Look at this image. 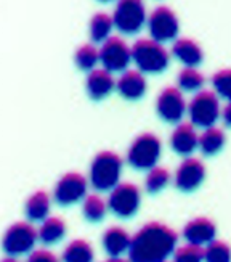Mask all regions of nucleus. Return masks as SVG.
I'll return each instance as SVG.
<instances>
[{
  "mask_svg": "<svg viewBox=\"0 0 231 262\" xmlns=\"http://www.w3.org/2000/svg\"><path fill=\"white\" fill-rule=\"evenodd\" d=\"M88 182L80 172H66L64 176L60 177L53 188V198L58 204L63 206H69L87 196V188Z\"/></svg>",
  "mask_w": 231,
  "mask_h": 262,
  "instance_id": "nucleus-12",
  "label": "nucleus"
},
{
  "mask_svg": "<svg viewBox=\"0 0 231 262\" xmlns=\"http://www.w3.org/2000/svg\"><path fill=\"white\" fill-rule=\"evenodd\" d=\"M100 2H109V0H100Z\"/></svg>",
  "mask_w": 231,
  "mask_h": 262,
  "instance_id": "nucleus-34",
  "label": "nucleus"
},
{
  "mask_svg": "<svg viewBox=\"0 0 231 262\" xmlns=\"http://www.w3.org/2000/svg\"><path fill=\"white\" fill-rule=\"evenodd\" d=\"M29 260L31 262H55L56 256L52 251H47V249H32L29 253Z\"/></svg>",
  "mask_w": 231,
  "mask_h": 262,
  "instance_id": "nucleus-32",
  "label": "nucleus"
},
{
  "mask_svg": "<svg viewBox=\"0 0 231 262\" xmlns=\"http://www.w3.org/2000/svg\"><path fill=\"white\" fill-rule=\"evenodd\" d=\"M114 26V18L112 15H108L105 11H98L94 16L90 18V25H88V32H90V39L95 43H103L109 36Z\"/></svg>",
  "mask_w": 231,
  "mask_h": 262,
  "instance_id": "nucleus-22",
  "label": "nucleus"
},
{
  "mask_svg": "<svg viewBox=\"0 0 231 262\" xmlns=\"http://www.w3.org/2000/svg\"><path fill=\"white\" fill-rule=\"evenodd\" d=\"M101 243L105 251L111 256V259H118L124 253H129L130 243H132V236L129 235L125 229L118 225L108 227L101 236Z\"/></svg>",
  "mask_w": 231,
  "mask_h": 262,
  "instance_id": "nucleus-18",
  "label": "nucleus"
},
{
  "mask_svg": "<svg viewBox=\"0 0 231 262\" xmlns=\"http://www.w3.org/2000/svg\"><path fill=\"white\" fill-rule=\"evenodd\" d=\"M122 158L115 151H100L91 159L88 180L97 191H111L121 182Z\"/></svg>",
  "mask_w": 231,
  "mask_h": 262,
  "instance_id": "nucleus-2",
  "label": "nucleus"
},
{
  "mask_svg": "<svg viewBox=\"0 0 231 262\" xmlns=\"http://www.w3.org/2000/svg\"><path fill=\"white\" fill-rule=\"evenodd\" d=\"M148 29L151 37L159 42H170L175 40L180 31V21L170 7L159 5L151 13L148 15Z\"/></svg>",
  "mask_w": 231,
  "mask_h": 262,
  "instance_id": "nucleus-10",
  "label": "nucleus"
},
{
  "mask_svg": "<svg viewBox=\"0 0 231 262\" xmlns=\"http://www.w3.org/2000/svg\"><path fill=\"white\" fill-rule=\"evenodd\" d=\"M205 179V164L199 158L187 156L175 170V187L181 191H194Z\"/></svg>",
  "mask_w": 231,
  "mask_h": 262,
  "instance_id": "nucleus-13",
  "label": "nucleus"
},
{
  "mask_svg": "<svg viewBox=\"0 0 231 262\" xmlns=\"http://www.w3.org/2000/svg\"><path fill=\"white\" fill-rule=\"evenodd\" d=\"M170 146L175 153L181 156H190L199 146V135L196 132L194 124L178 122L170 134Z\"/></svg>",
  "mask_w": 231,
  "mask_h": 262,
  "instance_id": "nucleus-14",
  "label": "nucleus"
},
{
  "mask_svg": "<svg viewBox=\"0 0 231 262\" xmlns=\"http://www.w3.org/2000/svg\"><path fill=\"white\" fill-rule=\"evenodd\" d=\"M76 64L84 71H91L95 70L97 64L101 63V56H100V49L95 47V43H82L80 47L76 50L74 55Z\"/></svg>",
  "mask_w": 231,
  "mask_h": 262,
  "instance_id": "nucleus-27",
  "label": "nucleus"
},
{
  "mask_svg": "<svg viewBox=\"0 0 231 262\" xmlns=\"http://www.w3.org/2000/svg\"><path fill=\"white\" fill-rule=\"evenodd\" d=\"M52 206V198L45 190H37L26 200L25 212L26 217L32 222H42L49 217Z\"/></svg>",
  "mask_w": 231,
  "mask_h": 262,
  "instance_id": "nucleus-20",
  "label": "nucleus"
},
{
  "mask_svg": "<svg viewBox=\"0 0 231 262\" xmlns=\"http://www.w3.org/2000/svg\"><path fill=\"white\" fill-rule=\"evenodd\" d=\"M101 64L112 73H122L129 70L133 61L132 47L121 36H109L100 47Z\"/></svg>",
  "mask_w": 231,
  "mask_h": 262,
  "instance_id": "nucleus-9",
  "label": "nucleus"
},
{
  "mask_svg": "<svg viewBox=\"0 0 231 262\" xmlns=\"http://www.w3.org/2000/svg\"><path fill=\"white\" fill-rule=\"evenodd\" d=\"M66 235V222L56 215H49L47 219L42 221L39 227V240L43 245H55L64 238Z\"/></svg>",
  "mask_w": 231,
  "mask_h": 262,
  "instance_id": "nucleus-21",
  "label": "nucleus"
},
{
  "mask_svg": "<svg viewBox=\"0 0 231 262\" xmlns=\"http://www.w3.org/2000/svg\"><path fill=\"white\" fill-rule=\"evenodd\" d=\"M109 209L108 201L98 193H90L82 200V212L85 219L90 222H98L105 217L106 211Z\"/></svg>",
  "mask_w": 231,
  "mask_h": 262,
  "instance_id": "nucleus-25",
  "label": "nucleus"
},
{
  "mask_svg": "<svg viewBox=\"0 0 231 262\" xmlns=\"http://www.w3.org/2000/svg\"><path fill=\"white\" fill-rule=\"evenodd\" d=\"M172 256L177 262H198L205 259V249L202 248V245L187 242V245L177 246Z\"/></svg>",
  "mask_w": 231,
  "mask_h": 262,
  "instance_id": "nucleus-29",
  "label": "nucleus"
},
{
  "mask_svg": "<svg viewBox=\"0 0 231 262\" xmlns=\"http://www.w3.org/2000/svg\"><path fill=\"white\" fill-rule=\"evenodd\" d=\"M205 260L211 262H228L231 260V248L223 240H214L205 245Z\"/></svg>",
  "mask_w": 231,
  "mask_h": 262,
  "instance_id": "nucleus-30",
  "label": "nucleus"
},
{
  "mask_svg": "<svg viewBox=\"0 0 231 262\" xmlns=\"http://www.w3.org/2000/svg\"><path fill=\"white\" fill-rule=\"evenodd\" d=\"M215 235H217V225L209 217H204V215L191 219L183 227V238L190 243L204 246L207 243H211L215 238Z\"/></svg>",
  "mask_w": 231,
  "mask_h": 262,
  "instance_id": "nucleus-16",
  "label": "nucleus"
},
{
  "mask_svg": "<svg viewBox=\"0 0 231 262\" xmlns=\"http://www.w3.org/2000/svg\"><path fill=\"white\" fill-rule=\"evenodd\" d=\"M114 73L103 68H95V70L88 71V76L85 79V87H87V94L90 98L94 100H101L108 97L112 90L115 89L118 81L112 76Z\"/></svg>",
  "mask_w": 231,
  "mask_h": 262,
  "instance_id": "nucleus-15",
  "label": "nucleus"
},
{
  "mask_svg": "<svg viewBox=\"0 0 231 262\" xmlns=\"http://www.w3.org/2000/svg\"><path fill=\"white\" fill-rule=\"evenodd\" d=\"M156 111L160 119L170 124H178L184 113L188 111V103L181 90L175 85H167L159 92L156 98Z\"/></svg>",
  "mask_w": 231,
  "mask_h": 262,
  "instance_id": "nucleus-11",
  "label": "nucleus"
},
{
  "mask_svg": "<svg viewBox=\"0 0 231 262\" xmlns=\"http://www.w3.org/2000/svg\"><path fill=\"white\" fill-rule=\"evenodd\" d=\"M212 87L220 95V98L231 101V68H223V70L214 73Z\"/></svg>",
  "mask_w": 231,
  "mask_h": 262,
  "instance_id": "nucleus-31",
  "label": "nucleus"
},
{
  "mask_svg": "<svg viewBox=\"0 0 231 262\" xmlns=\"http://www.w3.org/2000/svg\"><path fill=\"white\" fill-rule=\"evenodd\" d=\"M142 203V193L132 182H119L108 196V206L121 219H129L136 214Z\"/></svg>",
  "mask_w": 231,
  "mask_h": 262,
  "instance_id": "nucleus-8",
  "label": "nucleus"
},
{
  "mask_svg": "<svg viewBox=\"0 0 231 262\" xmlns=\"http://www.w3.org/2000/svg\"><path fill=\"white\" fill-rule=\"evenodd\" d=\"M188 115L196 127H211L222 116L220 95L215 90L201 89L188 103Z\"/></svg>",
  "mask_w": 231,
  "mask_h": 262,
  "instance_id": "nucleus-4",
  "label": "nucleus"
},
{
  "mask_svg": "<svg viewBox=\"0 0 231 262\" xmlns=\"http://www.w3.org/2000/svg\"><path fill=\"white\" fill-rule=\"evenodd\" d=\"M39 240V229L32 221H18L11 224L4 235V251L8 256H22L31 253Z\"/></svg>",
  "mask_w": 231,
  "mask_h": 262,
  "instance_id": "nucleus-6",
  "label": "nucleus"
},
{
  "mask_svg": "<svg viewBox=\"0 0 231 262\" xmlns=\"http://www.w3.org/2000/svg\"><path fill=\"white\" fill-rule=\"evenodd\" d=\"M170 170L164 166H154L148 169V174L145 177V187L149 193H157L163 190L170 182Z\"/></svg>",
  "mask_w": 231,
  "mask_h": 262,
  "instance_id": "nucleus-28",
  "label": "nucleus"
},
{
  "mask_svg": "<svg viewBox=\"0 0 231 262\" xmlns=\"http://www.w3.org/2000/svg\"><path fill=\"white\" fill-rule=\"evenodd\" d=\"M163 143L153 132H143L136 135L127 150V163L135 169H151L157 164Z\"/></svg>",
  "mask_w": 231,
  "mask_h": 262,
  "instance_id": "nucleus-5",
  "label": "nucleus"
},
{
  "mask_svg": "<svg viewBox=\"0 0 231 262\" xmlns=\"http://www.w3.org/2000/svg\"><path fill=\"white\" fill-rule=\"evenodd\" d=\"M132 56L138 70L149 74L163 73L170 61V53L164 47V42H159L153 37L135 40L132 45Z\"/></svg>",
  "mask_w": 231,
  "mask_h": 262,
  "instance_id": "nucleus-3",
  "label": "nucleus"
},
{
  "mask_svg": "<svg viewBox=\"0 0 231 262\" xmlns=\"http://www.w3.org/2000/svg\"><path fill=\"white\" fill-rule=\"evenodd\" d=\"M222 119L225 122V126L231 127V101H228V103L222 108Z\"/></svg>",
  "mask_w": 231,
  "mask_h": 262,
  "instance_id": "nucleus-33",
  "label": "nucleus"
},
{
  "mask_svg": "<svg viewBox=\"0 0 231 262\" xmlns=\"http://www.w3.org/2000/svg\"><path fill=\"white\" fill-rule=\"evenodd\" d=\"M114 26L125 36H133L148 21L143 0H118L114 7Z\"/></svg>",
  "mask_w": 231,
  "mask_h": 262,
  "instance_id": "nucleus-7",
  "label": "nucleus"
},
{
  "mask_svg": "<svg viewBox=\"0 0 231 262\" xmlns=\"http://www.w3.org/2000/svg\"><path fill=\"white\" fill-rule=\"evenodd\" d=\"M178 233L163 222H146L132 236L129 257L135 262H160L173 254Z\"/></svg>",
  "mask_w": 231,
  "mask_h": 262,
  "instance_id": "nucleus-1",
  "label": "nucleus"
},
{
  "mask_svg": "<svg viewBox=\"0 0 231 262\" xmlns=\"http://www.w3.org/2000/svg\"><path fill=\"white\" fill-rule=\"evenodd\" d=\"M63 259L67 262H90L94 259V248L87 240L76 238L63 249Z\"/></svg>",
  "mask_w": 231,
  "mask_h": 262,
  "instance_id": "nucleus-24",
  "label": "nucleus"
},
{
  "mask_svg": "<svg viewBox=\"0 0 231 262\" xmlns=\"http://www.w3.org/2000/svg\"><path fill=\"white\" fill-rule=\"evenodd\" d=\"M170 53L184 66H199L204 60V52L201 45L190 37H180L173 40Z\"/></svg>",
  "mask_w": 231,
  "mask_h": 262,
  "instance_id": "nucleus-19",
  "label": "nucleus"
},
{
  "mask_svg": "<svg viewBox=\"0 0 231 262\" xmlns=\"http://www.w3.org/2000/svg\"><path fill=\"white\" fill-rule=\"evenodd\" d=\"M115 90L125 98V100H138L142 98L146 92V79L143 71L136 70H125L118 79Z\"/></svg>",
  "mask_w": 231,
  "mask_h": 262,
  "instance_id": "nucleus-17",
  "label": "nucleus"
},
{
  "mask_svg": "<svg viewBox=\"0 0 231 262\" xmlns=\"http://www.w3.org/2000/svg\"><path fill=\"white\" fill-rule=\"evenodd\" d=\"M177 84L180 89L187 90V92H198L205 84L204 74L198 70V66H184L178 73Z\"/></svg>",
  "mask_w": 231,
  "mask_h": 262,
  "instance_id": "nucleus-26",
  "label": "nucleus"
},
{
  "mask_svg": "<svg viewBox=\"0 0 231 262\" xmlns=\"http://www.w3.org/2000/svg\"><path fill=\"white\" fill-rule=\"evenodd\" d=\"M225 140V132L214 124L211 127H205L199 135V148L204 155H215L223 148Z\"/></svg>",
  "mask_w": 231,
  "mask_h": 262,
  "instance_id": "nucleus-23",
  "label": "nucleus"
}]
</instances>
